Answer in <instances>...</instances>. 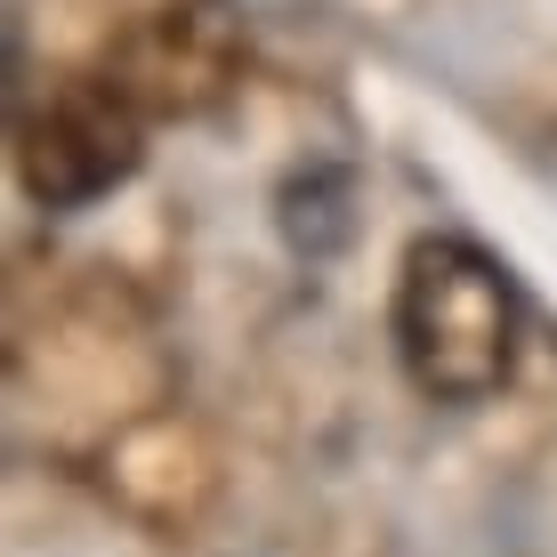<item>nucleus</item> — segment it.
Instances as JSON below:
<instances>
[{
    "label": "nucleus",
    "instance_id": "1",
    "mask_svg": "<svg viewBox=\"0 0 557 557\" xmlns=\"http://www.w3.org/2000/svg\"><path fill=\"white\" fill-rule=\"evenodd\" d=\"M396 356L436 405H493L525 356L517 275L469 235H420L396 267Z\"/></svg>",
    "mask_w": 557,
    "mask_h": 557
},
{
    "label": "nucleus",
    "instance_id": "2",
    "mask_svg": "<svg viewBox=\"0 0 557 557\" xmlns=\"http://www.w3.org/2000/svg\"><path fill=\"white\" fill-rule=\"evenodd\" d=\"M138 153H146V106L113 73L57 82L16 122V178L41 210H89L138 170Z\"/></svg>",
    "mask_w": 557,
    "mask_h": 557
},
{
    "label": "nucleus",
    "instance_id": "3",
    "mask_svg": "<svg viewBox=\"0 0 557 557\" xmlns=\"http://www.w3.org/2000/svg\"><path fill=\"white\" fill-rule=\"evenodd\" d=\"M113 82L153 113H202L235 73V25H226L210 0H186V9H153L122 33L113 49Z\"/></svg>",
    "mask_w": 557,
    "mask_h": 557
}]
</instances>
